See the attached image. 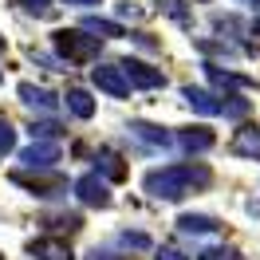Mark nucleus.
<instances>
[{
	"mask_svg": "<svg viewBox=\"0 0 260 260\" xmlns=\"http://www.w3.org/2000/svg\"><path fill=\"white\" fill-rule=\"evenodd\" d=\"M213 181V174L205 170V166H162V170H150L146 174V193L158 197V201H181L185 193H193V189H205Z\"/></svg>",
	"mask_w": 260,
	"mask_h": 260,
	"instance_id": "f257e3e1",
	"label": "nucleus"
},
{
	"mask_svg": "<svg viewBox=\"0 0 260 260\" xmlns=\"http://www.w3.org/2000/svg\"><path fill=\"white\" fill-rule=\"evenodd\" d=\"M51 44H55V51H59V59H67V63H91V59H99V51H103V44H99L95 32H87V28H59V32L51 36Z\"/></svg>",
	"mask_w": 260,
	"mask_h": 260,
	"instance_id": "f03ea898",
	"label": "nucleus"
},
{
	"mask_svg": "<svg viewBox=\"0 0 260 260\" xmlns=\"http://www.w3.org/2000/svg\"><path fill=\"white\" fill-rule=\"evenodd\" d=\"M91 83L111 99H130V91H134V83L126 79L122 63H95L91 67Z\"/></svg>",
	"mask_w": 260,
	"mask_h": 260,
	"instance_id": "7ed1b4c3",
	"label": "nucleus"
},
{
	"mask_svg": "<svg viewBox=\"0 0 260 260\" xmlns=\"http://www.w3.org/2000/svg\"><path fill=\"white\" fill-rule=\"evenodd\" d=\"M75 197H79L83 205H91V209H111V185L99 178V174H83L75 181Z\"/></svg>",
	"mask_w": 260,
	"mask_h": 260,
	"instance_id": "20e7f679",
	"label": "nucleus"
},
{
	"mask_svg": "<svg viewBox=\"0 0 260 260\" xmlns=\"http://www.w3.org/2000/svg\"><path fill=\"white\" fill-rule=\"evenodd\" d=\"M63 158V150H59V142H32V146L20 150V162L28 166V170H51V166Z\"/></svg>",
	"mask_w": 260,
	"mask_h": 260,
	"instance_id": "39448f33",
	"label": "nucleus"
},
{
	"mask_svg": "<svg viewBox=\"0 0 260 260\" xmlns=\"http://www.w3.org/2000/svg\"><path fill=\"white\" fill-rule=\"evenodd\" d=\"M122 71H126V79L134 83V87H142V91L166 87V71H162V67L142 63V59H122Z\"/></svg>",
	"mask_w": 260,
	"mask_h": 260,
	"instance_id": "423d86ee",
	"label": "nucleus"
},
{
	"mask_svg": "<svg viewBox=\"0 0 260 260\" xmlns=\"http://www.w3.org/2000/svg\"><path fill=\"white\" fill-rule=\"evenodd\" d=\"M16 95L24 107H32V111H44V114H55L59 111V99L51 95V91H44V87H36V83H20Z\"/></svg>",
	"mask_w": 260,
	"mask_h": 260,
	"instance_id": "0eeeda50",
	"label": "nucleus"
},
{
	"mask_svg": "<svg viewBox=\"0 0 260 260\" xmlns=\"http://www.w3.org/2000/svg\"><path fill=\"white\" fill-rule=\"evenodd\" d=\"M130 134H134L138 142L154 146V150H170L174 142H178V138H174L166 126H154V122H130Z\"/></svg>",
	"mask_w": 260,
	"mask_h": 260,
	"instance_id": "6e6552de",
	"label": "nucleus"
},
{
	"mask_svg": "<svg viewBox=\"0 0 260 260\" xmlns=\"http://www.w3.org/2000/svg\"><path fill=\"white\" fill-rule=\"evenodd\" d=\"M181 99L193 107L197 114H225V99L213 95V91H201V87H185L181 91Z\"/></svg>",
	"mask_w": 260,
	"mask_h": 260,
	"instance_id": "1a4fd4ad",
	"label": "nucleus"
},
{
	"mask_svg": "<svg viewBox=\"0 0 260 260\" xmlns=\"http://www.w3.org/2000/svg\"><path fill=\"white\" fill-rule=\"evenodd\" d=\"M28 252L36 260H71V244L59 241V237H40V241L28 244Z\"/></svg>",
	"mask_w": 260,
	"mask_h": 260,
	"instance_id": "9d476101",
	"label": "nucleus"
},
{
	"mask_svg": "<svg viewBox=\"0 0 260 260\" xmlns=\"http://www.w3.org/2000/svg\"><path fill=\"white\" fill-rule=\"evenodd\" d=\"M205 79L213 87H221V91H229V87H256V79H248L241 71H225V67H217V63H205Z\"/></svg>",
	"mask_w": 260,
	"mask_h": 260,
	"instance_id": "9b49d317",
	"label": "nucleus"
},
{
	"mask_svg": "<svg viewBox=\"0 0 260 260\" xmlns=\"http://www.w3.org/2000/svg\"><path fill=\"white\" fill-rule=\"evenodd\" d=\"M12 181L24 185L32 197H59V189H63V181H59V178H24V174H12Z\"/></svg>",
	"mask_w": 260,
	"mask_h": 260,
	"instance_id": "f8f14e48",
	"label": "nucleus"
},
{
	"mask_svg": "<svg viewBox=\"0 0 260 260\" xmlns=\"http://www.w3.org/2000/svg\"><path fill=\"white\" fill-rule=\"evenodd\" d=\"M178 229H181V233H193V237H205V233H217L221 221L209 217V213H181V217H178Z\"/></svg>",
	"mask_w": 260,
	"mask_h": 260,
	"instance_id": "ddd939ff",
	"label": "nucleus"
},
{
	"mask_svg": "<svg viewBox=\"0 0 260 260\" xmlns=\"http://www.w3.org/2000/svg\"><path fill=\"white\" fill-rule=\"evenodd\" d=\"M213 142H217V138H213V130H205V126H189V130L178 134V146L189 150V154H201V150H209Z\"/></svg>",
	"mask_w": 260,
	"mask_h": 260,
	"instance_id": "4468645a",
	"label": "nucleus"
},
{
	"mask_svg": "<svg viewBox=\"0 0 260 260\" xmlns=\"http://www.w3.org/2000/svg\"><path fill=\"white\" fill-rule=\"evenodd\" d=\"M233 154H237V158H256V162H260V130L256 126L237 130V138H233Z\"/></svg>",
	"mask_w": 260,
	"mask_h": 260,
	"instance_id": "2eb2a0df",
	"label": "nucleus"
},
{
	"mask_svg": "<svg viewBox=\"0 0 260 260\" xmlns=\"http://www.w3.org/2000/svg\"><path fill=\"white\" fill-rule=\"evenodd\" d=\"M63 107L75 114V118H95V99L87 95L83 87H71V91H67V95H63Z\"/></svg>",
	"mask_w": 260,
	"mask_h": 260,
	"instance_id": "dca6fc26",
	"label": "nucleus"
},
{
	"mask_svg": "<svg viewBox=\"0 0 260 260\" xmlns=\"http://www.w3.org/2000/svg\"><path fill=\"white\" fill-rule=\"evenodd\" d=\"M83 28L95 32V36H103V40H122V36H130L122 24H114V20H99V16H87V20H83Z\"/></svg>",
	"mask_w": 260,
	"mask_h": 260,
	"instance_id": "f3484780",
	"label": "nucleus"
},
{
	"mask_svg": "<svg viewBox=\"0 0 260 260\" xmlns=\"http://www.w3.org/2000/svg\"><path fill=\"white\" fill-rule=\"evenodd\" d=\"M95 162H99V170H103L111 181H122V178H126V166L118 162V154H111V150H99Z\"/></svg>",
	"mask_w": 260,
	"mask_h": 260,
	"instance_id": "a211bd4d",
	"label": "nucleus"
},
{
	"mask_svg": "<svg viewBox=\"0 0 260 260\" xmlns=\"http://www.w3.org/2000/svg\"><path fill=\"white\" fill-rule=\"evenodd\" d=\"M118 244H122V248H138V252H146V248H154V241H150L146 233H118Z\"/></svg>",
	"mask_w": 260,
	"mask_h": 260,
	"instance_id": "6ab92c4d",
	"label": "nucleus"
},
{
	"mask_svg": "<svg viewBox=\"0 0 260 260\" xmlns=\"http://www.w3.org/2000/svg\"><path fill=\"white\" fill-rule=\"evenodd\" d=\"M158 8H162L166 16H174V20H178V24H185V28L193 24V16H189V12L181 8V0H158Z\"/></svg>",
	"mask_w": 260,
	"mask_h": 260,
	"instance_id": "aec40b11",
	"label": "nucleus"
},
{
	"mask_svg": "<svg viewBox=\"0 0 260 260\" xmlns=\"http://www.w3.org/2000/svg\"><path fill=\"white\" fill-rule=\"evenodd\" d=\"M83 221H79V213H59V217H51V229L55 233H75Z\"/></svg>",
	"mask_w": 260,
	"mask_h": 260,
	"instance_id": "412c9836",
	"label": "nucleus"
},
{
	"mask_svg": "<svg viewBox=\"0 0 260 260\" xmlns=\"http://www.w3.org/2000/svg\"><path fill=\"white\" fill-rule=\"evenodd\" d=\"M197 260H244L237 248H201V256Z\"/></svg>",
	"mask_w": 260,
	"mask_h": 260,
	"instance_id": "4be33fe9",
	"label": "nucleus"
},
{
	"mask_svg": "<svg viewBox=\"0 0 260 260\" xmlns=\"http://www.w3.org/2000/svg\"><path fill=\"white\" fill-rule=\"evenodd\" d=\"M59 134V122H32V138H55Z\"/></svg>",
	"mask_w": 260,
	"mask_h": 260,
	"instance_id": "5701e85b",
	"label": "nucleus"
},
{
	"mask_svg": "<svg viewBox=\"0 0 260 260\" xmlns=\"http://www.w3.org/2000/svg\"><path fill=\"white\" fill-rule=\"evenodd\" d=\"M12 146H16V130L8 126V122H0V154H8Z\"/></svg>",
	"mask_w": 260,
	"mask_h": 260,
	"instance_id": "b1692460",
	"label": "nucleus"
},
{
	"mask_svg": "<svg viewBox=\"0 0 260 260\" xmlns=\"http://www.w3.org/2000/svg\"><path fill=\"white\" fill-rule=\"evenodd\" d=\"M24 4V12H32V16H48L51 12V0H20Z\"/></svg>",
	"mask_w": 260,
	"mask_h": 260,
	"instance_id": "393cba45",
	"label": "nucleus"
},
{
	"mask_svg": "<svg viewBox=\"0 0 260 260\" xmlns=\"http://www.w3.org/2000/svg\"><path fill=\"white\" fill-rule=\"evenodd\" d=\"M114 12H118V16H122V20H142V16H146V12H142V8H134V4H118V8H114Z\"/></svg>",
	"mask_w": 260,
	"mask_h": 260,
	"instance_id": "a878e982",
	"label": "nucleus"
},
{
	"mask_svg": "<svg viewBox=\"0 0 260 260\" xmlns=\"http://www.w3.org/2000/svg\"><path fill=\"white\" fill-rule=\"evenodd\" d=\"M154 260H189L185 252H178V248H158V256Z\"/></svg>",
	"mask_w": 260,
	"mask_h": 260,
	"instance_id": "bb28decb",
	"label": "nucleus"
},
{
	"mask_svg": "<svg viewBox=\"0 0 260 260\" xmlns=\"http://www.w3.org/2000/svg\"><path fill=\"white\" fill-rule=\"evenodd\" d=\"M63 4H75V8H91V4H103V0H63Z\"/></svg>",
	"mask_w": 260,
	"mask_h": 260,
	"instance_id": "cd10ccee",
	"label": "nucleus"
},
{
	"mask_svg": "<svg viewBox=\"0 0 260 260\" xmlns=\"http://www.w3.org/2000/svg\"><path fill=\"white\" fill-rule=\"evenodd\" d=\"M87 260H114V256H111V252H99V248H95V252H91Z\"/></svg>",
	"mask_w": 260,
	"mask_h": 260,
	"instance_id": "c85d7f7f",
	"label": "nucleus"
},
{
	"mask_svg": "<svg viewBox=\"0 0 260 260\" xmlns=\"http://www.w3.org/2000/svg\"><path fill=\"white\" fill-rule=\"evenodd\" d=\"M244 8H252V12H260V0H241Z\"/></svg>",
	"mask_w": 260,
	"mask_h": 260,
	"instance_id": "c756f323",
	"label": "nucleus"
},
{
	"mask_svg": "<svg viewBox=\"0 0 260 260\" xmlns=\"http://www.w3.org/2000/svg\"><path fill=\"white\" fill-rule=\"evenodd\" d=\"M248 213H252V217H260V201H248Z\"/></svg>",
	"mask_w": 260,
	"mask_h": 260,
	"instance_id": "7c9ffc66",
	"label": "nucleus"
},
{
	"mask_svg": "<svg viewBox=\"0 0 260 260\" xmlns=\"http://www.w3.org/2000/svg\"><path fill=\"white\" fill-rule=\"evenodd\" d=\"M0 51H4V36H0Z\"/></svg>",
	"mask_w": 260,
	"mask_h": 260,
	"instance_id": "2f4dec72",
	"label": "nucleus"
},
{
	"mask_svg": "<svg viewBox=\"0 0 260 260\" xmlns=\"http://www.w3.org/2000/svg\"><path fill=\"white\" fill-rule=\"evenodd\" d=\"M0 260H4V256H0Z\"/></svg>",
	"mask_w": 260,
	"mask_h": 260,
	"instance_id": "473e14b6",
	"label": "nucleus"
}]
</instances>
